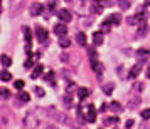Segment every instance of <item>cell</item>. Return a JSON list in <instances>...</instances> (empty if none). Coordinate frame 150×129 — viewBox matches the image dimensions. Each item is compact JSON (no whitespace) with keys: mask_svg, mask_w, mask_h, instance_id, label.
Segmentation results:
<instances>
[{"mask_svg":"<svg viewBox=\"0 0 150 129\" xmlns=\"http://www.w3.org/2000/svg\"><path fill=\"white\" fill-rule=\"evenodd\" d=\"M84 119L88 122H95L96 121V109L93 104H88L86 106V116H84Z\"/></svg>","mask_w":150,"mask_h":129,"instance_id":"cell-1","label":"cell"},{"mask_svg":"<svg viewBox=\"0 0 150 129\" xmlns=\"http://www.w3.org/2000/svg\"><path fill=\"white\" fill-rule=\"evenodd\" d=\"M57 17H59V20L64 22V24L71 22V19H73V15H71V12H69L68 8H59V10H57Z\"/></svg>","mask_w":150,"mask_h":129,"instance_id":"cell-2","label":"cell"},{"mask_svg":"<svg viewBox=\"0 0 150 129\" xmlns=\"http://www.w3.org/2000/svg\"><path fill=\"white\" fill-rule=\"evenodd\" d=\"M35 37H37V40L42 42V44L47 42V30L44 27H41V25H37V27H35Z\"/></svg>","mask_w":150,"mask_h":129,"instance_id":"cell-3","label":"cell"},{"mask_svg":"<svg viewBox=\"0 0 150 129\" xmlns=\"http://www.w3.org/2000/svg\"><path fill=\"white\" fill-rule=\"evenodd\" d=\"M142 69H143V62L140 61L138 64H135L133 67L130 69V72H128V77H130V79H135L137 75H138L140 72H142Z\"/></svg>","mask_w":150,"mask_h":129,"instance_id":"cell-4","label":"cell"},{"mask_svg":"<svg viewBox=\"0 0 150 129\" xmlns=\"http://www.w3.org/2000/svg\"><path fill=\"white\" fill-rule=\"evenodd\" d=\"M54 34L57 35V37H64V35L68 34V27H66V24H64V22L57 24V25L54 27Z\"/></svg>","mask_w":150,"mask_h":129,"instance_id":"cell-5","label":"cell"},{"mask_svg":"<svg viewBox=\"0 0 150 129\" xmlns=\"http://www.w3.org/2000/svg\"><path fill=\"white\" fill-rule=\"evenodd\" d=\"M44 12V5L42 3H34L32 7H30V15L32 17H37V15H41Z\"/></svg>","mask_w":150,"mask_h":129,"instance_id":"cell-6","label":"cell"},{"mask_svg":"<svg viewBox=\"0 0 150 129\" xmlns=\"http://www.w3.org/2000/svg\"><path fill=\"white\" fill-rule=\"evenodd\" d=\"M24 34H25V44H27V52L30 54V42H32V32L29 27H24Z\"/></svg>","mask_w":150,"mask_h":129,"instance_id":"cell-7","label":"cell"},{"mask_svg":"<svg viewBox=\"0 0 150 129\" xmlns=\"http://www.w3.org/2000/svg\"><path fill=\"white\" fill-rule=\"evenodd\" d=\"M42 72H44V67H42V64H37V66L32 69V75H30V77H32V79H39V77L42 75Z\"/></svg>","mask_w":150,"mask_h":129,"instance_id":"cell-8","label":"cell"},{"mask_svg":"<svg viewBox=\"0 0 150 129\" xmlns=\"http://www.w3.org/2000/svg\"><path fill=\"white\" fill-rule=\"evenodd\" d=\"M149 55H150V52L147 50V49H138V50H137V57H138V61H142V62L147 61Z\"/></svg>","mask_w":150,"mask_h":129,"instance_id":"cell-9","label":"cell"},{"mask_svg":"<svg viewBox=\"0 0 150 129\" xmlns=\"http://www.w3.org/2000/svg\"><path fill=\"white\" fill-rule=\"evenodd\" d=\"M76 42H78L79 45H83V47H86V44H88L86 34H84V32H78V34H76Z\"/></svg>","mask_w":150,"mask_h":129,"instance_id":"cell-10","label":"cell"},{"mask_svg":"<svg viewBox=\"0 0 150 129\" xmlns=\"http://www.w3.org/2000/svg\"><path fill=\"white\" fill-rule=\"evenodd\" d=\"M103 40H105V39H103V32H101V30L93 34V44H95L96 47H98V45H101Z\"/></svg>","mask_w":150,"mask_h":129,"instance_id":"cell-11","label":"cell"},{"mask_svg":"<svg viewBox=\"0 0 150 129\" xmlns=\"http://www.w3.org/2000/svg\"><path fill=\"white\" fill-rule=\"evenodd\" d=\"M88 96H89V89L88 87H79L78 89V97H79V101H84Z\"/></svg>","mask_w":150,"mask_h":129,"instance_id":"cell-12","label":"cell"},{"mask_svg":"<svg viewBox=\"0 0 150 129\" xmlns=\"http://www.w3.org/2000/svg\"><path fill=\"white\" fill-rule=\"evenodd\" d=\"M108 20L111 22L113 25H120V24H122V15L120 14H111L108 17Z\"/></svg>","mask_w":150,"mask_h":129,"instance_id":"cell-13","label":"cell"},{"mask_svg":"<svg viewBox=\"0 0 150 129\" xmlns=\"http://www.w3.org/2000/svg\"><path fill=\"white\" fill-rule=\"evenodd\" d=\"M113 91H115V84H113V82H108V84L103 86V92H105L106 96H110Z\"/></svg>","mask_w":150,"mask_h":129,"instance_id":"cell-14","label":"cell"},{"mask_svg":"<svg viewBox=\"0 0 150 129\" xmlns=\"http://www.w3.org/2000/svg\"><path fill=\"white\" fill-rule=\"evenodd\" d=\"M19 101H22V102H29L30 101V96L25 92V91H19Z\"/></svg>","mask_w":150,"mask_h":129,"instance_id":"cell-15","label":"cell"},{"mask_svg":"<svg viewBox=\"0 0 150 129\" xmlns=\"http://www.w3.org/2000/svg\"><path fill=\"white\" fill-rule=\"evenodd\" d=\"M96 47V45H95ZM95 47H88V55H89V61H96L98 59V54H96V49Z\"/></svg>","mask_w":150,"mask_h":129,"instance_id":"cell-16","label":"cell"},{"mask_svg":"<svg viewBox=\"0 0 150 129\" xmlns=\"http://www.w3.org/2000/svg\"><path fill=\"white\" fill-rule=\"evenodd\" d=\"M110 109H111V111H115V112H120V111H122V106H120V104H118V102L116 101H113V102H110V106H108Z\"/></svg>","mask_w":150,"mask_h":129,"instance_id":"cell-17","label":"cell"},{"mask_svg":"<svg viewBox=\"0 0 150 129\" xmlns=\"http://www.w3.org/2000/svg\"><path fill=\"white\" fill-rule=\"evenodd\" d=\"M0 61H2V66H4V67H8V66H10V64H12V59H10V57H8V55H2V59H0Z\"/></svg>","mask_w":150,"mask_h":129,"instance_id":"cell-18","label":"cell"},{"mask_svg":"<svg viewBox=\"0 0 150 129\" xmlns=\"http://www.w3.org/2000/svg\"><path fill=\"white\" fill-rule=\"evenodd\" d=\"M2 77H0V79H2V81L4 82H8L10 81V79H12V74H10V72H8V70H2Z\"/></svg>","mask_w":150,"mask_h":129,"instance_id":"cell-19","label":"cell"},{"mask_svg":"<svg viewBox=\"0 0 150 129\" xmlns=\"http://www.w3.org/2000/svg\"><path fill=\"white\" fill-rule=\"evenodd\" d=\"M113 124H118V116H115V117H108V119H105V126H113Z\"/></svg>","mask_w":150,"mask_h":129,"instance_id":"cell-20","label":"cell"},{"mask_svg":"<svg viewBox=\"0 0 150 129\" xmlns=\"http://www.w3.org/2000/svg\"><path fill=\"white\" fill-rule=\"evenodd\" d=\"M118 5H120V8L127 10V8H130V2L128 0H118Z\"/></svg>","mask_w":150,"mask_h":129,"instance_id":"cell-21","label":"cell"},{"mask_svg":"<svg viewBox=\"0 0 150 129\" xmlns=\"http://www.w3.org/2000/svg\"><path fill=\"white\" fill-rule=\"evenodd\" d=\"M110 25H111V22L106 19V20L103 22V25H101V32H108V30H110Z\"/></svg>","mask_w":150,"mask_h":129,"instance_id":"cell-22","label":"cell"},{"mask_svg":"<svg viewBox=\"0 0 150 129\" xmlns=\"http://www.w3.org/2000/svg\"><path fill=\"white\" fill-rule=\"evenodd\" d=\"M35 59H37V55H34V57H29V59H27V61H25V67H32V66H34V61H35Z\"/></svg>","mask_w":150,"mask_h":129,"instance_id":"cell-23","label":"cell"},{"mask_svg":"<svg viewBox=\"0 0 150 129\" xmlns=\"http://www.w3.org/2000/svg\"><path fill=\"white\" fill-rule=\"evenodd\" d=\"M135 17H137V20H138V22L147 20V14H145V12H138V14H137Z\"/></svg>","mask_w":150,"mask_h":129,"instance_id":"cell-24","label":"cell"},{"mask_svg":"<svg viewBox=\"0 0 150 129\" xmlns=\"http://www.w3.org/2000/svg\"><path fill=\"white\" fill-rule=\"evenodd\" d=\"M93 8H95V14H101V12H103V5H101V3L98 5V2H95Z\"/></svg>","mask_w":150,"mask_h":129,"instance_id":"cell-25","label":"cell"},{"mask_svg":"<svg viewBox=\"0 0 150 129\" xmlns=\"http://www.w3.org/2000/svg\"><path fill=\"white\" fill-rule=\"evenodd\" d=\"M59 45H61V47H69V45H71V42L68 40V39H61V40H59Z\"/></svg>","mask_w":150,"mask_h":129,"instance_id":"cell-26","label":"cell"},{"mask_svg":"<svg viewBox=\"0 0 150 129\" xmlns=\"http://www.w3.org/2000/svg\"><path fill=\"white\" fill-rule=\"evenodd\" d=\"M140 116H142L143 119H150V109H143L142 112H140Z\"/></svg>","mask_w":150,"mask_h":129,"instance_id":"cell-27","label":"cell"},{"mask_svg":"<svg viewBox=\"0 0 150 129\" xmlns=\"http://www.w3.org/2000/svg\"><path fill=\"white\" fill-rule=\"evenodd\" d=\"M145 29H147V24H145V20H143L142 25L138 27V35H143V34H145Z\"/></svg>","mask_w":150,"mask_h":129,"instance_id":"cell-28","label":"cell"},{"mask_svg":"<svg viewBox=\"0 0 150 129\" xmlns=\"http://www.w3.org/2000/svg\"><path fill=\"white\" fill-rule=\"evenodd\" d=\"M34 91H35V94L39 96V97H42V96L46 94V92H44V91H42V87H34Z\"/></svg>","mask_w":150,"mask_h":129,"instance_id":"cell-29","label":"cell"},{"mask_svg":"<svg viewBox=\"0 0 150 129\" xmlns=\"http://www.w3.org/2000/svg\"><path fill=\"white\" fill-rule=\"evenodd\" d=\"M22 87H24V81H21V79H19V81H15V89H19V91H21Z\"/></svg>","mask_w":150,"mask_h":129,"instance_id":"cell-30","label":"cell"},{"mask_svg":"<svg viewBox=\"0 0 150 129\" xmlns=\"http://www.w3.org/2000/svg\"><path fill=\"white\" fill-rule=\"evenodd\" d=\"M7 97H10V92L7 89H2V99H7Z\"/></svg>","mask_w":150,"mask_h":129,"instance_id":"cell-31","label":"cell"},{"mask_svg":"<svg viewBox=\"0 0 150 129\" xmlns=\"http://www.w3.org/2000/svg\"><path fill=\"white\" fill-rule=\"evenodd\" d=\"M64 106H66V107H71V97H69V96L64 97Z\"/></svg>","mask_w":150,"mask_h":129,"instance_id":"cell-32","label":"cell"},{"mask_svg":"<svg viewBox=\"0 0 150 129\" xmlns=\"http://www.w3.org/2000/svg\"><path fill=\"white\" fill-rule=\"evenodd\" d=\"M137 91V92H142V89H143V84H135V87H133Z\"/></svg>","mask_w":150,"mask_h":129,"instance_id":"cell-33","label":"cell"},{"mask_svg":"<svg viewBox=\"0 0 150 129\" xmlns=\"http://www.w3.org/2000/svg\"><path fill=\"white\" fill-rule=\"evenodd\" d=\"M52 75H54L52 72H49V74H47V81H49V82H52V81H54V77H52Z\"/></svg>","mask_w":150,"mask_h":129,"instance_id":"cell-34","label":"cell"},{"mask_svg":"<svg viewBox=\"0 0 150 129\" xmlns=\"http://www.w3.org/2000/svg\"><path fill=\"white\" fill-rule=\"evenodd\" d=\"M132 126H133V121H132V119H130V121H127V128H132Z\"/></svg>","mask_w":150,"mask_h":129,"instance_id":"cell-35","label":"cell"},{"mask_svg":"<svg viewBox=\"0 0 150 129\" xmlns=\"http://www.w3.org/2000/svg\"><path fill=\"white\" fill-rule=\"evenodd\" d=\"M147 77L150 79V66H149V69H147Z\"/></svg>","mask_w":150,"mask_h":129,"instance_id":"cell-36","label":"cell"},{"mask_svg":"<svg viewBox=\"0 0 150 129\" xmlns=\"http://www.w3.org/2000/svg\"><path fill=\"white\" fill-rule=\"evenodd\" d=\"M95 2H100V3H101V2H105V0H95Z\"/></svg>","mask_w":150,"mask_h":129,"instance_id":"cell-37","label":"cell"},{"mask_svg":"<svg viewBox=\"0 0 150 129\" xmlns=\"http://www.w3.org/2000/svg\"><path fill=\"white\" fill-rule=\"evenodd\" d=\"M66 2H71V0H66Z\"/></svg>","mask_w":150,"mask_h":129,"instance_id":"cell-38","label":"cell"},{"mask_svg":"<svg viewBox=\"0 0 150 129\" xmlns=\"http://www.w3.org/2000/svg\"><path fill=\"white\" fill-rule=\"evenodd\" d=\"M149 5H150V0H149Z\"/></svg>","mask_w":150,"mask_h":129,"instance_id":"cell-39","label":"cell"}]
</instances>
